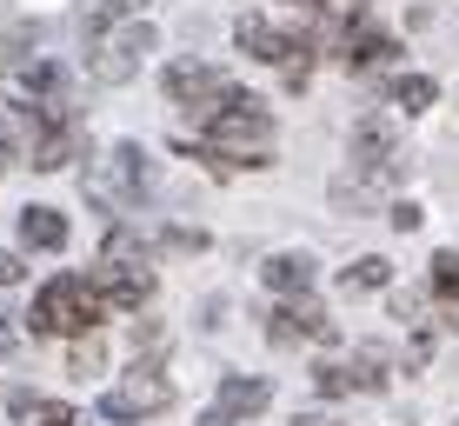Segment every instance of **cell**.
<instances>
[{
  "label": "cell",
  "instance_id": "obj_6",
  "mask_svg": "<svg viewBox=\"0 0 459 426\" xmlns=\"http://www.w3.org/2000/svg\"><path fill=\"white\" fill-rule=\"evenodd\" d=\"M160 47V34H153L147 21H126L114 27V34H93V60H87V74L100 87H126L140 67H147V54Z\"/></svg>",
  "mask_w": 459,
  "mask_h": 426
},
{
  "label": "cell",
  "instance_id": "obj_15",
  "mask_svg": "<svg viewBox=\"0 0 459 426\" xmlns=\"http://www.w3.org/2000/svg\"><path fill=\"white\" fill-rule=\"evenodd\" d=\"M260 280H266L273 293H307V287H313V260H307V254H273V260L260 266Z\"/></svg>",
  "mask_w": 459,
  "mask_h": 426
},
{
  "label": "cell",
  "instance_id": "obj_28",
  "mask_svg": "<svg viewBox=\"0 0 459 426\" xmlns=\"http://www.w3.org/2000/svg\"><path fill=\"white\" fill-rule=\"evenodd\" d=\"M200 426H233V420H227V413H220V406H213V413H207V420H200Z\"/></svg>",
  "mask_w": 459,
  "mask_h": 426
},
{
  "label": "cell",
  "instance_id": "obj_5",
  "mask_svg": "<svg viewBox=\"0 0 459 426\" xmlns=\"http://www.w3.org/2000/svg\"><path fill=\"white\" fill-rule=\"evenodd\" d=\"M353 173H359L353 194H386V187L406 173V147H400V134H393V114H367V120H359V134H353Z\"/></svg>",
  "mask_w": 459,
  "mask_h": 426
},
{
  "label": "cell",
  "instance_id": "obj_21",
  "mask_svg": "<svg viewBox=\"0 0 459 426\" xmlns=\"http://www.w3.org/2000/svg\"><path fill=\"white\" fill-rule=\"evenodd\" d=\"M433 293L439 300L459 293V254H433Z\"/></svg>",
  "mask_w": 459,
  "mask_h": 426
},
{
  "label": "cell",
  "instance_id": "obj_19",
  "mask_svg": "<svg viewBox=\"0 0 459 426\" xmlns=\"http://www.w3.org/2000/svg\"><path fill=\"white\" fill-rule=\"evenodd\" d=\"M386 280H393V266L379 260V254H359L353 266H340V287H346V293H379Z\"/></svg>",
  "mask_w": 459,
  "mask_h": 426
},
{
  "label": "cell",
  "instance_id": "obj_20",
  "mask_svg": "<svg viewBox=\"0 0 459 426\" xmlns=\"http://www.w3.org/2000/svg\"><path fill=\"white\" fill-rule=\"evenodd\" d=\"M100 340H93V334H81V340H74V353H67V373H81V380H87V373H100Z\"/></svg>",
  "mask_w": 459,
  "mask_h": 426
},
{
  "label": "cell",
  "instance_id": "obj_26",
  "mask_svg": "<svg viewBox=\"0 0 459 426\" xmlns=\"http://www.w3.org/2000/svg\"><path fill=\"white\" fill-rule=\"evenodd\" d=\"M7 346H13V326H7V313H0V360H7Z\"/></svg>",
  "mask_w": 459,
  "mask_h": 426
},
{
  "label": "cell",
  "instance_id": "obj_10",
  "mask_svg": "<svg viewBox=\"0 0 459 426\" xmlns=\"http://www.w3.org/2000/svg\"><path fill=\"white\" fill-rule=\"evenodd\" d=\"M7 100L21 114H40V107H67V67L54 60H27V67L7 74Z\"/></svg>",
  "mask_w": 459,
  "mask_h": 426
},
{
  "label": "cell",
  "instance_id": "obj_23",
  "mask_svg": "<svg viewBox=\"0 0 459 426\" xmlns=\"http://www.w3.org/2000/svg\"><path fill=\"white\" fill-rule=\"evenodd\" d=\"M21 274H27L21 254H7V247H0V287H21Z\"/></svg>",
  "mask_w": 459,
  "mask_h": 426
},
{
  "label": "cell",
  "instance_id": "obj_22",
  "mask_svg": "<svg viewBox=\"0 0 459 426\" xmlns=\"http://www.w3.org/2000/svg\"><path fill=\"white\" fill-rule=\"evenodd\" d=\"M134 7H140V0H100L87 27H93V34H107V21H114V13H134Z\"/></svg>",
  "mask_w": 459,
  "mask_h": 426
},
{
  "label": "cell",
  "instance_id": "obj_2",
  "mask_svg": "<svg viewBox=\"0 0 459 426\" xmlns=\"http://www.w3.org/2000/svg\"><path fill=\"white\" fill-rule=\"evenodd\" d=\"M93 320H107L100 293H93L87 274H54L34 300V313H27V326L34 334H93Z\"/></svg>",
  "mask_w": 459,
  "mask_h": 426
},
{
  "label": "cell",
  "instance_id": "obj_13",
  "mask_svg": "<svg viewBox=\"0 0 459 426\" xmlns=\"http://www.w3.org/2000/svg\"><path fill=\"white\" fill-rule=\"evenodd\" d=\"M21 240L34 247V254H60V247H67V213L27 207V213H21Z\"/></svg>",
  "mask_w": 459,
  "mask_h": 426
},
{
  "label": "cell",
  "instance_id": "obj_27",
  "mask_svg": "<svg viewBox=\"0 0 459 426\" xmlns=\"http://www.w3.org/2000/svg\"><path fill=\"white\" fill-rule=\"evenodd\" d=\"M293 426H333V420H326V413H299Z\"/></svg>",
  "mask_w": 459,
  "mask_h": 426
},
{
  "label": "cell",
  "instance_id": "obj_8",
  "mask_svg": "<svg viewBox=\"0 0 459 426\" xmlns=\"http://www.w3.org/2000/svg\"><path fill=\"white\" fill-rule=\"evenodd\" d=\"M167 406H173V387H167V373H153V367H134L120 387L100 393L107 420H147V413H167Z\"/></svg>",
  "mask_w": 459,
  "mask_h": 426
},
{
  "label": "cell",
  "instance_id": "obj_1",
  "mask_svg": "<svg viewBox=\"0 0 459 426\" xmlns=\"http://www.w3.org/2000/svg\"><path fill=\"white\" fill-rule=\"evenodd\" d=\"M93 293H100L107 313H134L140 300L153 293V274H147V247L134 240V233H107L100 247V266H93Z\"/></svg>",
  "mask_w": 459,
  "mask_h": 426
},
{
  "label": "cell",
  "instance_id": "obj_12",
  "mask_svg": "<svg viewBox=\"0 0 459 426\" xmlns=\"http://www.w3.org/2000/svg\"><path fill=\"white\" fill-rule=\"evenodd\" d=\"M400 54V40L393 34H379V27H346V40H340V67H379V60H393Z\"/></svg>",
  "mask_w": 459,
  "mask_h": 426
},
{
  "label": "cell",
  "instance_id": "obj_11",
  "mask_svg": "<svg viewBox=\"0 0 459 426\" xmlns=\"http://www.w3.org/2000/svg\"><path fill=\"white\" fill-rule=\"evenodd\" d=\"M266 340H280V346H293V340H340V326H333V313L313 307L307 293H287V307L266 313Z\"/></svg>",
  "mask_w": 459,
  "mask_h": 426
},
{
  "label": "cell",
  "instance_id": "obj_14",
  "mask_svg": "<svg viewBox=\"0 0 459 426\" xmlns=\"http://www.w3.org/2000/svg\"><path fill=\"white\" fill-rule=\"evenodd\" d=\"M266 400H273V387H266V380H240V373H227V380H220V413H227V420L260 413Z\"/></svg>",
  "mask_w": 459,
  "mask_h": 426
},
{
  "label": "cell",
  "instance_id": "obj_4",
  "mask_svg": "<svg viewBox=\"0 0 459 426\" xmlns=\"http://www.w3.org/2000/svg\"><path fill=\"white\" fill-rule=\"evenodd\" d=\"M207 147L213 153H260L266 161V147H273V114H266V100H253V93H233V100H220L213 114H207Z\"/></svg>",
  "mask_w": 459,
  "mask_h": 426
},
{
  "label": "cell",
  "instance_id": "obj_25",
  "mask_svg": "<svg viewBox=\"0 0 459 426\" xmlns=\"http://www.w3.org/2000/svg\"><path fill=\"white\" fill-rule=\"evenodd\" d=\"M7 161H13V134L0 127V173H7Z\"/></svg>",
  "mask_w": 459,
  "mask_h": 426
},
{
  "label": "cell",
  "instance_id": "obj_24",
  "mask_svg": "<svg viewBox=\"0 0 459 426\" xmlns=\"http://www.w3.org/2000/svg\"><path fill=\"white\" fill-rule=\"evenodd\" d=\"M386 220H393V227H400V233H413V227H420V207H413V200H400V207H393Z\"/></svg>",
  "mask_w": 459,
  "mask_h": 426
},
{
  "label": "cell",
  "instance_id": "obj_3",
  "mask_svg": "<svg viewBox=\"0 0 459 426\" xmlns=\"http://www.w3.org/2000/svg\"><path fill=\"white\" fill-rule=\"evenodd\" d=\"M147 187H153V161L134 147V140L107 147L100 161L87 167V200H93V207H107V213L140 207V194H147Z\"/></svg>",
  "mask_w": 459,
  "mask_h": 426
},
{
  "label": "cell",
  "instance_id": "obj_29",
  "mask_svg": "<svg viewBox=\"0 0 459 426\" xmlns=\"http://www.w3.org/2000/svg\"><path fill=\"white\" fill-rule=\"evenodd\" d=\"M299 7H326V0H299Z\"/></svg>",
  "mask_w": 459,
  "mask_h": 426
},
{
  "label": "cell",
  "instance_id": "obj_16",
  "mask_svg": "<svg viewBox=\"0 0 459 426\" xmlns=\"http://www.w3.org/2000/svg\"><path fill=\"white\" fill-rule=\"evenodd\" d=\"M340 380H346V393H379V387H386V353H379V346H359V353L353 360H346V367H340Z\"/></svg>",
  "mask_w": 459,
  "mask_h": 426
},
{
  "label": "cell",
  "instance_id": "obj_9",
  "mask_svg": "<svg viewBox=\"0 0 459 426\" xmlns=\"http://www.w3.org/2000/svg\"><path fill=\"white\" fill-rule=\"evenodd\" d=\"M167 93H173L180 107L213 114L220 100H233V93H240V81H233L227 67H194V60H173V67H167Z\"/></svg>",
  "mask_w": 459,
  "mask_h": 426
},
{
  "label": "cell",
  "instance_id": "obj_17",
  "mask_svg": "<svg viewBox=\"0 0 459 426\" xmlns=\"http://www.w3.org/2000/svg\"><path fill=\"white\" fill-rule=\"evenodd\" d=\"M13 413H21V426H87L74 406L60 400H34V393H13Z\"/></svg>",
  "mask_w": 459,
  "mask_h": 426
},
{
  "label": "cell",
  "instance_id": "obj_7",
  "mask_svg": "<svg viewBox=\"0 0 459 426\" xmlns=\"http://www.w3.org/2000/svg\"><path fill=\"white\" fill-rule=\"evenodd\" d=\"M233 40H240L253 60H266V67H287L293 87L307 81V60H313V40H307V34H280V27L260 21V13H247V21L233 27Z\"/></svg>",
  "mask_w": 459,
  "mask_h": 426
},
{
  "label": "cell",
  "instance_id": "obj_18",
  "mask_svg": "<svg viewBox=\"0 0 459 426\" xmlns=\"http://www.w3.org/2000/svg\"><path fill=\"white\" fill-rule=\"evenodd\" d=\"M433 100H439L433 74H400V81H393V107H400V114H426Z\"/></svg>",
  "mask_w": 459,
  "mask_h": 426
}]
</instances>
